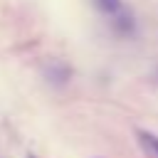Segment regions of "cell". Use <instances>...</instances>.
Returning a JSON list of instances; mask_svg holds the SVG:
<instances>
[{"mask_svg": "<svg viewBox=\"0 0 158 158\" xmlns=\"http://www.w3.org/2000/svg\"><path fill=\"white\" fill-rule=\"evenodd\" d=\"M138 138H141V146H143L153 158H158V136L146 133V131H138Z\"/></svg>", "mask_w": 158, "mask_h": 158, "instance_id": "cell-2", "label": "cell"}, {"mask_svg": "<svg viewBox=\"0 0 158 158\" xmlns=\"http://www.w3.org/2000/svg\"><path fill=\"white\" fill-rule=\"evenodd\" d=\"M94 2H96V7L101 12H106V15L116 17V20H126V10H123L121 0H94Z\"/></svg>", "mask_w": 158, "mask_h": 158, "instance_id": "cell-1", "label": "cell"}]
</instances>
